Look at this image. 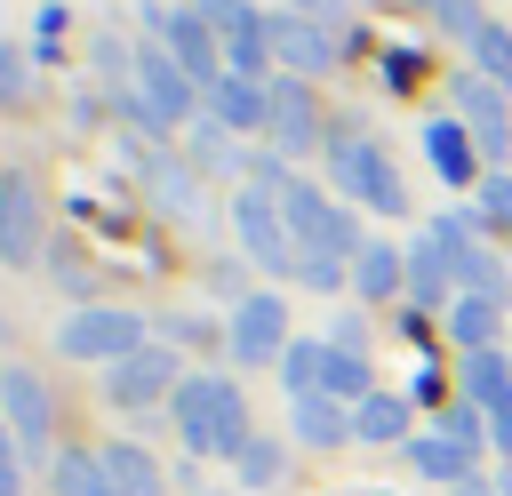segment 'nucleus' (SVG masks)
Segmentation results:
<instances>
[{"instance_id":"nucleus-1","label":"nucleus","mask_w":512,"mask_h":496,"mask_svg":"<svg viewBox=\"0 0 512 496\" xmlns=\"http://www.w3.org/2000/svg\"><path fill=\"white\" fill-rule=\"evenodd\" d=\"M176 432H184L192 456H232L240 464V448H248V400H240V384L232 376H184L176 384Z\"/></svg>"},{"instance_id":"nucleus-2","label":"nucleus","mask_w":512,"mask_h":496,"mask_svg":"<svg viewBox=\"0 0 512 496\" xmlns=\"http://www.w3.org/2000/svg\"><path fill=\"white\" fill-rule=\"evenodd\" d=\"M328 176H336V192H344V200H360V208H384V216H400V208H408L400 168H392V160H384V144H376V136H360V128L328 136Z\"/></svg>"},{"instance_id":"nucleus-3","label":"nucleus","mask_w":512,"mask_h":496,"mask_svg":"<svg viewBox=\"0 0 512 496\" xmlns=\"http://www.w3.org/2000/svg\"><path fill=\"white\" fill-rule=\"evenodd\" d=\"M56 352L64 360H128V352H144V320L128 312V304H80V312H64V328H56Z\"/></svg>"},{"instance_id":"nucleus-4","label":"nucleus","mask_w":512,"mask_h":496,"mask_svg":"<svg viewBox=\"0 0 512 496\" xmlns=\"http://www.w3.org/2000/svg\"><path fill=\"white\" fill-rule=\"evenodd\" d=\"M152 32H160V48L192 72V88L208 96L232 64H224V32H216V16L208 8H152Z\"/></svg>"},{"instance_id":"nucleus-5","label":"nucleus","mask_w":512,"mask_h":496,"mask_svg":"<svg viewBox=\"0 0 512 496\" xmlns=\"http://www.w3.org/2000/svg\"><path fill=\"white\" fill-rule=\"evenodd\" d=\"M232 232H240V248H248L264 272H296V232H288V208H280V192L248 184V192L232 200Z\"/></svg>"},{"instance_id":"nucleus-6","label":"nucleus","mask_w":512,"mask_h":496,"mask_svg":"<svg viewBox=\"0 0 512 496\" xmlns=\"http://www.w3.org/2000/svg\"><path fill=\"white\" fill-rule=\"evenodd\" d=\"M128 80H136V96L152 104V120L160 128H184L192 120V104H200V88H192V72L160 48V40H144L136 56H128Z\"/></svg>"},{"instance_id":"nucleus-7","label":"nucleus","mask_w":512,"mask_h":496,"mask_svg":"<svg viewBox=\"0 0 512 496\" xmlns=\"http://www.w3.org/2000/svg\"><path fill=\"white\" fill-rule=\"evenodd\" d=\"M224 344H232V360H248V368H264V360H288V304L272 296V288H256V296H240L232 304V328H224Z\"/></svg>"},{"instance_id":"nucleus-8","label":"nucleus","mask_w":512,"mask_h":496,"mask_svg":"<svg viewBox=\"0 0 512 496\" xmlns=\"http://www.w3.org/2000/svg\"><path fill=\"white\" fill-rule=\"evenodd\" d=\"M448 112L480 136V152H488V160H504V152H512V104H504V88H496L488 72H456V80H448Z\"/></svg>"},{"instance_id":"nucleus-9","label":"nucleus","mask_w":512,"mask_h":496,"mask_svg":"<svg viewBox=\"0 0 512 496\" xmlns=\"http://www.w3.org/2000/svg\"><path fill=\"white\" fill-rule=\"evenodd\" d=\"M176 352L168 344H144V352H128V360H112L104 368V400L112 408H152V400H176Z\"/></svg>"},{"instance_id":"nucleus-10","label":"nucleus","mask_w":512,"mask_h":496,"mask_svg":"<svg viewBox=\"0 0 512 496\" xmlns=\"http://www.w3.org/2000/svg\"><path fill=\"white\" fill-rule=\"evenodd\" d=\"M48 240V208H40V184L24 168L0 176V264H32Z\"/></svg>"},{"instance_id":"nucleus-11","label":"nucleus","mask_w":512,"mask_h":496,"mask_svg":"<svg viewBox=\"0 0 512 496\" xmlns=\"http://www.w3.org/2000/svg\"><path fill=\"white\" fill-rule=\"evenodd\" d=\"M0 416H8V432H16L24 448H48V432H56V392H48V376H40V368H0Z\"/></svg>"},{"instance_id":"nucleus-12","label":"nucleus","mask_w":512,"mask_h":496,"mask_svg":"<svg viewBox=\"0 0 512 496\" xmlns=\"http://www.w3.org/2000/svg\"><path fill=\"white\" fill-rule=\"evenodd\" d=\"M328 64H336L328 24H312V16H296V8H280V16H272V72H280V80H312V72H328Z\"/></svg>"},{"instance_id":"nucleus-13","label":"nucleus","mask_w":512,"mask_h":496,"mask_svg":"<svg viewBox=\"0 0 512 496\" xmlns=\"http://www.w3.org/2000/svg\"><path fill=\"white\" fill-rule=\"evenodd\" d=\"M272 152H312L320 144V104H312V80H272V120H264Z\"/></svg>"},{"instance_id":"nucleus-14","label":"nucleus","mask_w":512,"mask_h":496,"mask_svg":"<svg viewBox=\"0 0 512 496\" xmlns=\"http://www.w3.org/2000/svg\"><path fill=\"white\" fill-rule=\"evenodd\" d=\"M208 120H224L232 136H264V120H272V80L224 72V80L208 88Z\"/></svg>"},{"instance_id":"nucleus-15","label":"nucleus","mask_w":512,"mask_h":496,"mask_svg":"<svg viewBox=\"0 0 512 496\" xmlns=\"http://www.w3.org/2000/svg\"><path fill=\"white\" fill-rule=\"evenodd\" d=\"M424 160L440 168V184H480V136H472L456 112L424 120Z\"/></svg>"},{"instance_id":"nucleus-16","label":"nucleus","mask_w":512,"mask_h":496,"mask_svg":"<svg viewBox=\"0 0 512 496\" xmlns=\"http://www.w3.org/2000/svg\"><path fill=\"white\" fill-rule=\"evenodd\" d=\"M448 280H456L448 248H440V232H424V240L408 248V296H416L424 312H448V304H456V296H448Z\"/></svg>"},{"instance_id":"nucleus-17","label":"nucleus","mask_w":512,"mask_h":496,"mask_svg":"<svg viewBox=\"0 0 512 496\" xmlns=\"http://www.w3.org/2000/svg\"><path fill=\"white\" fill-rule=\"evenodd\" d=\"M352 288H360L368 304L400 296V288H408V256H400L392 240H360V256H352Z\"/></svg>"},{"instance_id":"nucleus-18","label":"nucleus","mask_w":512,"mask_h":496,"mask_svg":"<svg viewBox=\"0 0 512 496\" xmlns=\"http://www.w3.org/2000/svg\"><path fill=\"white\" fill-rule=\"evenodd\" d=\"M296 440H304V448H344V440H360V432H352V408H344V400L296 392Z\"/></svg>"},{"instance_id":"nucleus-19","label":"nucleus","mask_w":512,"mask_h":496,"mask_svg":"<svg viewBox=\"0 0 512 496\" xmlns=\"http://www.w3.org/2000/svg\"><path fill=\"white\" fill-rule=\"evenodd\" d=\"M496 328H504V304H496V296L456 288V304H448V336H456L464 352H496Z\"/></svg>"},{"instance_id":"nucleus-20","label":"nucleus","mask_w":512,"mask_h":496,"mask_svg":"<svg viewBox=\"0 0 512 496\" xmlns=\"http://www.w3.org/2000/svg\"><path fill=\"white\" fill-rule=\"evenodd\" d=\"M408 456H416V472H424V480H448V488H464V480H472V448H464L456 432H424V440H408Z\"/></svg>"},{"instance_id":"nucleus-21","label":"nucleus","mask_w":512,"mask_h":496,"mask_svg":"<svg viewBox=\"0 0 512 496\" xmlns=\"http://www.w3.org/2000/svg\"><path fill=\"white\" fill-rule=\"evenodd\" d=\"M56 496H120L104 448H64V456H56Z\"/></svg>"},{"instance_id":"nucleus-22","label":"nucleus","mask_w":512,"mask_h":496,"mask_svg":"<svg viewBox=\"0 0 512 496\" xmlns=\"http://www.w3.org/2000/svg\"><path fill=\"white\" fill-rule=\"evenodd\" d=\"M104 464H112V488H120V496H168L160 464H152L136 440H112V448H104Z\"/></svg>"},{"instance_id":"nucleus-23","label":"nucleus","mask_w":512,"mask_h":496,"mask_svg":"<svg viewBox=\"0 0 512 496\" xmlns=\"http://www.w3.org/2000/svg\"><path fill=\"white\" fill-rule=\"evenodd\" d=\"M352 432H360V440H408V400H400V392H368V400L352 408Z\"/></svg>"},{"instance_id":"nucleus-24","label":"nucleus","mask_w":512,"mask_h":496,"mask_svg":"<svg viewBox=\"0 0 512 496\" xmlns=\"http://www.w3.org/2000/svg\"><path fill=\"white\" fill-rule=\"evenodd\" d=\"M464 56H472V72H488L496 88H512V24H496V16H488V24H480V40H472Z\"/></svg>"},{"instance_id":"nucleus-25","label":"nucleus","mask_w":512,"mask_h":496,"mask_svg":"<svg viewBox=\"0 0 512 496\" xmlns=\"http://www.w3.org/2000/svg\"><path fill=\"white\" fill-rule=\"evenodd\" d=\"M240 480H248V488H272V480H280V440H248V448H240Z\"/></svg>"},{"instance_id":"nucleus-26","label":"nucleus","mask_w":512,"mask_h":496,"mask_svg":"<svg viewBox=\"0 0 512 496\" xmlns=\"http://www.w3.org/2000/svg\"><path fill=\"white\" fill-rule=\"evenodd\" d=\"M24 96H32V64L16 40H0V104H24Z\"/></svg>"},{"instance_id":"nucleus-27","label":"nucleus","mask_w":512,"mask_h":496,"mask_svg":"<svg viewBox=\"0 0 512 496\" xmlns=\"http://www.w3.org/2000/svg\"><path fill=\"white\" fill-rule=\"evenodd\" d=\"M480 216L496 232H512V176H480Z\"/></svg>"},{"instance_id":"nucleus-28","label":"nucleus","mask_w":512,"mask_h":496,"mask_svg":"<svg viewBox=\"0 0 512 496\" xmlns=\"http://www.w3.org/2000/svg\"><path fill=\"white\" fill-rule=\"evenodd\" d=\"M0 496H24V440L0 424Z\"/></svg>"},{"instance_id":"nucleus-29","label":"nucleus","mask_w":512,"mask_h":496,"mask_svg":"<svg viewBox=\"0 0 512 496\" xmlns=\"http://www.w3.org/2000/svg\"><path fill=\"white\" fill-rule=\"evenodd\" d=\"M288 8H296V16H312V24H336V16H344V0H288Z\"/></svg>"},{"instance_id":"nucleus-30","label":"nucleus","mask_w":512,"mask_h":496,"mask_svg":"<svg viewBox=\"0 0 512 496\" xmlns=\"http://www.w3.org/2000/svg\"><path fill=\"white\" fill-rule=\"evenodd\" d=\"M456 496H496V488H480V480H464V488H456Z\"/></svg>"},{"instance_id":"nucleus-31","label":"nucleus","mask_w":512,"mask_h":496,"mask_svg":"<svg viewBox=\"0 0 512 496\" xmlns=\"http://www.w3.org/2000/svg\"><path fill=\"white\" fill-rule=\"evenodd\" d=\"M400 8H424V16H432V8H440V0H400Z\"/></svg>"},{"instance_id":"nucleus-32","label":"nucleus","mask_w":512,"mask_h":496,"mask_svg":"<svg viewBox=\"0 0 512 496\" xmlns=\"http://www.w3.org/2000/svg\"><path fill=\"white\" fill-rule=\"evenodd\" d=\"M200 496H224V488H200Z\"/></svg>"},{"instance_id":"nucleus-33","label":"nucleus","mask_w":512,"mask_h":496,"mask_svg":"<svg viewBox=\"0 0 512 496\" xmlns=\"http://www.w3.org/2000/svg\"><path fill=\"white\" fill-rule=\"evenodd\" d=\"M0 176H8V168H0Z\"/></svg>"}]
</instances>
